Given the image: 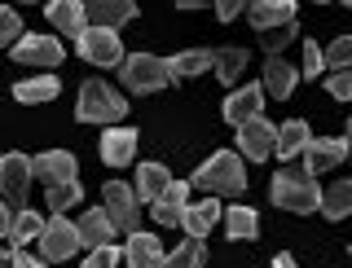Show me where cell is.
Returning a JSON list of instances; mask_svg holds the SVG:
<instances>
[{
	"label": "cell",
	"instance_id": "1",
	"mask_svg": "<svg viewBox=\"0 0 352 268\" xmlns=\"http://www.w3.org/2000/svg\"><path fill=\"white\" fill-rule=\"evenodd\" d=\"M190 189H207V198H216V194H242V189H247L242 159H238V154H229V150L212 154V159L190 176Z\"/></svg>",
	"mask_w": 352,
	"mask_h": 268
},
{
	"label": "cell",
	"instance_id": "2",
	"mask_svg": "<svg viewBox=\"0 0 352 268\" xmlns=\"http://www.w3.org/2000/svg\"><path fill=\"white\" fill-rule=\"evenodd\" d=\"M269 194H273V207L295 211V216H308V211H317V203H322V189H317V181L308 172H278Z\"/></svg>",
	"mask_w": 352,
	"mask_h": 268
},
{
	"label": "cell",
	"instance_id": "3",
	"mask_svg": "<svg viewBox=\"0 0 352 268\" xmlns=\"http://www.w3.org/2000/svg\"><path fill=\"white\" fill-rule=\"evenodd\" d=\"M75 115L84 119V124H110V119H124L128 115V102L115 93L110 84H102V80H88L84 88H80V110Z\"/></svg>",
	"mask_w": 352,
	"mask_h": 268
},
{
	"label": "cell",
	"instance_id": "4",
	"mask_svg": "<svg viewBox=\"0 0 352 268\" xmlns=\"http://www.w3.org/2000/svg\"><path fill=\"white\" fill-rule=\"evenodd\" d=\"M119 80H124L132 93H159V88L172 84L168 75V58H154V53H137V58L119 62Z\"/></svg>",
	"mask_w": 352,
	"mask_h": 268
},
{
	"label": "cell",
	"instance_id": "5",
	"mask_svg": "<svg viewBox=\"0 0 352 268\" xmlns=\"http://www.w3.org/2000/svg\"><path fill=\"white\" fill-rule=\"evenodd\" d=\"M106 216H110V225L115 229H124L128 238L132 233H141V225H137V194L124 185V181H106Z\"/></svg>",
	"mask_w": 352,
	"mask_h": 268
},
{
	"label": "cell",
	"instance_id": "6",
	"mask_svg": "<svg viewBox=\"0 0 352 268\" xmlns=\"http://www.w3.org/2000/svg\"><path fill=\"white\" fill-rule=\"evenodd\" d=\"M75 44H80V58L93 62V66H119V62H124V44H119L115 31L84 27V36L75 40Z\"/></svg>",
	"mask_w": 352,
	"mask_h": 268
},
{
	"label": "cell",
	"instance_id": "7",
	"mask_svg": "<svg viewBox=\"0 0 352 268\" xmlns=\"http://www.w3.org/2000/svg\"><path fill=\"white\" fill-rule=\"evenodd\" d=\"M75 251H80V238H75L71 220H66V216L44 220V229H40V255H44V260H71Z\"/></svg>",
	"mask_w": 352,
	"mask_h": 268
},
{
	"label": "cell",
	"instance_id": "8",
	"mask_svg": "<svg viewBox=\"0 0 352 268\" xmlns=\"http://www.w3.org/2000/svg\"><path fill=\"white\" fill-rule=\"evenodd\" d=\"M9 58L22 62V66H58L62 62V44L58 36H18Z\"/></svg>",
	"mask_w": 352,
	"mask_h": 268
},
{
	"label": "cell",
	"instance_id": "9",
	"mask_svg": "<svg viewBox=\"0 0 352 268\" xmlns=\"http://www.w3.org/2000/svg\"><path fill=\"white\" fill-rule=\"evenodd\" d=\"M344 159H348V137H322V141H308L304 145V163H308L304 172L313 176V181L322 172H330V167H339Z\"/></svg>",
	"mask_w": 352,
	"mask_h": 268
},
{
	"label": "cell",
	"instance_id": "10",
	"mask_svg": "<svg viewBox=\"0 0 352 268\" xmlns=\"http://www.w3.org/2000/svg\"><path fill=\"white\" fill-rule=\"evenodd\" d=\"M27 189H31V159L27 154H5L0 159V194L18 207L27 198Z\"/></svg>",
	"mask_w": 352,
	"mask_h": 268
},
{
	"label": "cell",
	"instance_id": "11",
	"mask_svg": "<svg viewBox=\"0 0 352 268\" xmlns=\"http://www.w3.org/2000/svg\"><path fill=\"white\" fill-rule=\"evenodd\" d=\"M31 176H40L44 185H71L75 176H80V163L66 150H49V154H40V159H31Z\"/></svg>",
	"mask_w": 352,
	"mask_h": 268
},
{
	"label": "cell",
	"instance_id": "12",
	"mask_svg": "<svg viewBox=\"0 0 352 268\" xmlns=\"http://www.w3.org/2000/svg\"><path fill=\"white\" fill-rule=\"evenodd\" d=\"M273 137H278V128H273L269 119H247V124L238 128V150L247 154L251 163H264L273 154Z\"/></svg>",
	"mask_w": 352,
	"mask_h": 268
},
{
	"label": "cell",
	"instance_id": "13",
	"mask_svg": "<svg viewBox=\"0 0 352 268\" xmlns=\"http://www.w3.org/2000/svg\"><path fill=\"white\" fill-rule=\"evenodd\" d=\"M132 14H137V5H132V0H97V5H84L88 27H97V31H115V27H124Z\"/></svg>",
	"mask_w": 352,
	"mask_h": 268
},
{
	"label": "cell",
	"instance_id": "14",
	"mask_svg": "<svg viewBox=\"0 0 352 268\" xmlns=\"http://www.w3.org/2000/svg\"><path fill=\"white\" fill-rule=\"evenodd\" d=\"M295 0H260V5H251L247 9V18H251V27L256 31H273V27H291L295 22Z\"/></svg>",
	"mask_w": 352,
	"mask_h": 268
},
{
	"label": "cell",
	"instance_id": "15",
	"mask_svg": "<svg viewBox=\"0 0 352 268\" xmlns=\"http://www.w3.org/2000/svg\"><path fill=\"white\" fill-rule=\"evenodd\" d=\"M260 106H264L260 84H247V88H238V93L225 97V119H229L234 128H242L247 119H260Z\"/></svg>",
	"mask_w": 352,
	"mask_h": 268
},
{
	"label": "cell",
	"instance_id": "16",
	"mask_svg": "<svg viewBox=\"0 0 352 268\" xmlns=\"http://www.w3.org/2000/svg\"><path fill=\"white\" fill-rule=\"evenodd\" d=\"M185 207H190V185H181V181H172V185L150 203L154 220H159V225H172V229L181 225V211H185Z\"/></svg>",
	"mask_w": 352,
	"mask_h": 268
},
{
	"label": "cell",
	"instance_id": "17",
	"mask_svg": "<svg viewBox=\"0 0 352 268\" xmlns=\"http://www.w3.org/2000/svg\"><path fill=\"white\" fill-rule=\"evenodd\" d=\"M124 260H128V268H163L168 251H163L159 238H150V233H132L128 247H124Z\"/></svg>",
	"mask_w": 352,
	"mask_h": 268
},
{
	"label": "cell",
	"instance_id": "18",
	"mask_svg": "<svg viewBox=\"0 0 352 268\" xmlns=\"http://www.w3.org/2000/svg\"><path fill=\"white\" fill-rule=\"evenodd\" d=\"M75 238H80V247H110V238H115V225H110V216L102 207H93V211H84V220L75 225Z\"/></svg>",
	"mask_w": 352,
	"mask_h": 268
},
{
	"label": "cell",
	"instance_id": "19",
	"mask_svg": "<svg viewBox=\"0 0 352 268\" xmlns=\"http://www.w3.org/2000/svg\"><path fill=\"white\" fill-rule=\"evenodd\" d=\"M216 220H220V203H216V198L190 203V207L181 211V229L190 233V238H198V242H203L207 233H212V225H216Z\"/></svg>",
	"mask_w": 352,
	"mask_h": 268
},
{
	"label": "cell",
	"instance_id": "20",
	"mask_svg": "<svg viewBox=\"0 0 352 268\" xmlns=\"http://www.w3.org/2000/svg\"><path fill=\"white\" fill-rule=\"evenodd\" d=\"M132 154H137V132H132V128H106V137H102V159H106L110 167H128Z\"/></svg>",
	"mask_w": 352,
	"mask_h": 268
},
{
	"label": "cell",
	"instance_id": "21",
	"mask_svg": "<svg viewBox=\"0 0 352 268\" xmlns=\"http://www.w3.org/2000/svg\"><path fill=\"white\" fill-rule=\"evenodd\" d=\"M44 14H49V22H53L58 31H66V36H75V40H80V36H84V27H88L80 0H53Z\"/></svg>",
	"mask_w": 352,
	"mask_h": 268
},
{
	"label": "cell",
	"instance_id": "22",
	"mask_svg": "<svg viewBox=\"0 0 352 268\" xmlns=\"http://www.w3.org/2000/svg\"><path fill=\"white\" fill-rule=\"evenodd\" d=\"M260 93L286 102V97L295 93V66H286V58H269V62H264V88H260Z\"/></svg>",
	"mask_w": 352,
	"mask_h": 268
},
{
	"label": "cell",
	"instance_id": "23",
	"mask_svg": "<svg viewBox=\"0 0 352 268\" xmlns=\"http://www.w3.org/2000/svg\"><path fill=\"white\" fill-rule=\"evenodd\" d=\"M168 185H172V176H168L163 163H141L137 167V189H132V194H137V203H154Z\"/></svg>",
	"mask_w": 352,
	"mask_h": 268
},
{
	"label": "cell",
	"instance_id": "24",
	"mask_svg": "<svg viewBox=\"0 0 352 268\" xmlns=\"http://www.w3.org/2000/svg\"><path fill=\"white\" fill-rule=\"evenodd\" d=\"M308 141H313L308 124H304V119H291V124L278 128V137H273V154H282V163H286V159H295V154H304Z\"/></svg>",
	"mask_w": 352,
	"mask_h": 268
},
{
	"label": "cell",
	"instance_id": "25",
	"mask_svg": "<svg viewBox=\"0 0 352 268\" xmlns=\"http://www.w3.org/2000/svg\"><path fill=\"white\" fill-rule=\"evenodd\" d=\"M58 93H62V80H53V75H36V80H22V84H14V97H18L22 106L53 102Z\"/></svg>",
	"mask_w": 352,
	"mask_h": 268
},
{
	"label": "cell",
	"instance_id": "26",
	"mask_svg": "<svg viewBox=\"0 0 352 268\" xmlns=\"http://www.w3.org/2000/svg\"><path fill=\"white\" fill-rule=\"evenodd\" d=\"M212 66L220 75V84H234L242 71H247V49L242 44H225V49H212Z\"/></svg>",
	"mask_w": 352,
	"mask_h": 268
},
{
	"label": "cell",
	"instance_id": "27",
	"mask_svg": "<svg viewBox=\"0 0 352 268\" xmlns=\"http://www.w3.org/2000/svg\"><path fill=\"white\" fill-rule=\"evenodd\" d=\"M220 220H225V233L234 242H242V238L251 242L260 233V220H256V211H251V207H229V211H220Z\"/></svg>",
	"mask_w": 352,
	"mask_h": 268
},
{
	"label": "cell",
	"instance_id": "28",
	"mask_svg": "<svg viewBox=\"0 0 352 268\" xmlns=\"http://www.w3.org/2000/svg\"><path fill=\"white\" fill-rule=\"evenodd\" d=\"M207 66H212V49H190V53L168 58V75H176V80H194V75H203Z\"/></svg>",
	"mask_w": 352,
	"mask_h": 268
},
{
	"label": "cell",
	"instance_id": "29",
	"mask_svg": "<svg viewBox=\"0 0 352 268\" xmlns=\"http://www.w3.org/2000/svg\"><path fill=\"white\" fill-rule=\"evenodd\" d=\"M322 216L326 220H344L348 211H352V181H339V185H330V189H322Z\"/></svg>",
	"mask_w": 352,
	"mask_h": 268
},
{
	"label": "cell",
	"instance_id": "30",
	"mask_svg": "<svg viewBox=\"0 0 352 268\" xmlns=\"http://www.w3.org/2000/svg\"><path fill=\"white\" fill-rule=\"evenodd\" d=\"M40 229H44V220L36 216V211H14V229H9V242H14V247H27L31 238H40Z\"/></svg>",
	"mask_w": 352,
	"mask_h": 268
},
{
	"label": "cell",
	"instance_id": "31",
	"mask_svg": "<svg viewBox=\"0 0 352 268\" xmlns=\"http://www.w3.org/2000/svg\"><path fill=\"white\" fill-rule=\"evenodd\" d=\"M163 268H203V242H198V238L181 242V247L163 260Z\"/></svg>",
	"mask_w": 352,
	"mask_h": 268
},
{
	"label": "cell",
	"instance_id": "32",
	"mask_svg": "<svg viewBox=\"0 0 352 268\" xmlns=\"http://www.w3.org/2000/svg\"><path fill=\"white\" fill-rule=\"evenodd\" d=\"M44 198H49V211H53V216H62L66 207H75V203L84 198V189H80V181H71V185H49V194H44Z\"/></svg>",
	"mask_w": 352,
	"mask_h": 268
},
{
	"label": "cell",
	"instance_id": "33",
	"mask_svg": "<svg viewBox=\"0 0 352 268\" xmlns=\"http://www.w3.org/2000/svg\"><path fill=\"white\" fill-rule=\"evenodd\" d=\"M295 36H300V27H295V22H291V27H273V31H260V49H269L273 58H278V53H282V49H286V44H291Z\"/></svg>",
	"mask_w": 352,
	"mask_h": 268
},
{
	"label": "cell",
	"instance_id": "34",
	"mask_svg": "<svg viewBox=\"0 0 352 268\" xmlns=\"http://www.w3.org/2000/svg\"><path fill=\"white\" fill-rule=\"evenodd\" d=\"M322 62H326V66H335V71H348V62H352V40H348V36H339V40L322 53Z\"/></svg>",
	"mask_w": 352,
	"mask_h": 268
},
{
	"label": "cell",
	"instance_id": "35",
	"mask_svg": "<svg viewBox=\"0 0 352 268\" xmlns=\"http://www.w3.org/2000/svg\"><path fill=\"white\" fill-rule=\"evenodd\" d=\"M18 36H22V18L9 5H0V44H9V40H18Z\"/></svg>",
	"mask_w": 352,
	"mask_h": 268
},
{
	"label": "cell",
	"instance_id": "36",
	"mask_svg": "<svg viewBox=\"0 0 352 268\" xmlns=\"http://www.w3.org/2000/svg\"><path fill=\"white\" fill-rule=\"evenodd\" d=\"M119 260H124V251H115V247H97L80 268H119Z\"/></svg>",
	"mask_w": 352,
	"mask_h": 268
},
{
	"label": "cell",
	"instance_id": "37",
	"mask_svg": "<svg viewBox=\"0 0 352 268\" xmlns=\"http://www.w3.org/2000/svg\"><path fill=\"white\" fill-rule=\"evenodd\" d=\"M326 93L335 97V102H348V97H352V75H348V71H335V75L326 80Z\"/></svg>",
	"mask_w": 352,
	"mask_h": 268
},
{
	"label": "cell",
	"instance_id": "38",
	"mask_svg": "<svg viewBox=\"0 0 352 268\" xmlns=\"http://www.w3.org/2000/svg\"><path fill=\"white\" fill-rule=\"evenodd\" d=\"M304 71L313 75V80L326 71V62H322V49H317V44H308V49H304Z\"/></svg>",
	"mask_w": 352,
	"mask_h": 268
},
{
	"label": "cell",
	"instance_id": "39",
	"mask_svg": "<svg viewBox=\"0 0 352 268\" xmlns=\"http://www.w3.org/2000/svg\"><path fill=\"white\" fill-rule=\"evenodd\" d=\"M9 268H44V260H36V255H27V251H14L9 255Z\"/></svg>",
	"mask_w": 352,
	"mask_h": 268
},
{
	"label": "cell",
	"instance_id": "40",
	"mask_svg": "<svg viewBox=\"0 0 352 268\" xmlns=\"http://www.w3.org/2000/svg\"><path fill=\"white\" fill-rule=\"evenodd\" d=\"M238 14H242V5H234V0H220V5H216V18L220 22H234Z\"/></svg>",
	"mask_w": 352,
	"mask_h": 268
},
{
	"label": "cell",
	"instance_id": "41",
	"mask_svg": "<svg viewBox=\"0 0 352 268\" xmlns=\"http://www.w3.org/2000/svg\"><path fill=\"white\" fill-rule=\"evenodd\" d=\"M9 229H14V211L9 203H0V238H9Z\"/></svg>",
	"mask_w": 352,
	"mask_h": 268
},
{
	"label": "cell",
	"instance_id": "42",
	"mask_svg": "<svg viewBox=\"0 0 352 268\" xmlns=\"http://www.w3.org/2000/svg\"><path fill=\"white\" fill-rule=\"evenodd\" d=\"M273 268H300V264H295V255L282 251V255H273Z\"/></svg>",
	"mask_w": 352,
	"mask_h": 268
},
{
	"label": "cell",
	"instance_id": "43",
	"mask_svg": "<svg viewBox=\"0 0 352 268\" xmlns=\"http://www.w3.org/2000/svg\"><path fill=\"white\" fill-rule=\"evenodd\" d=\"M9 255H14V251H0V268H9Z\"/></svg>",
	"mask_w": 352,
	"mask_h": 268
}]
</instances>
